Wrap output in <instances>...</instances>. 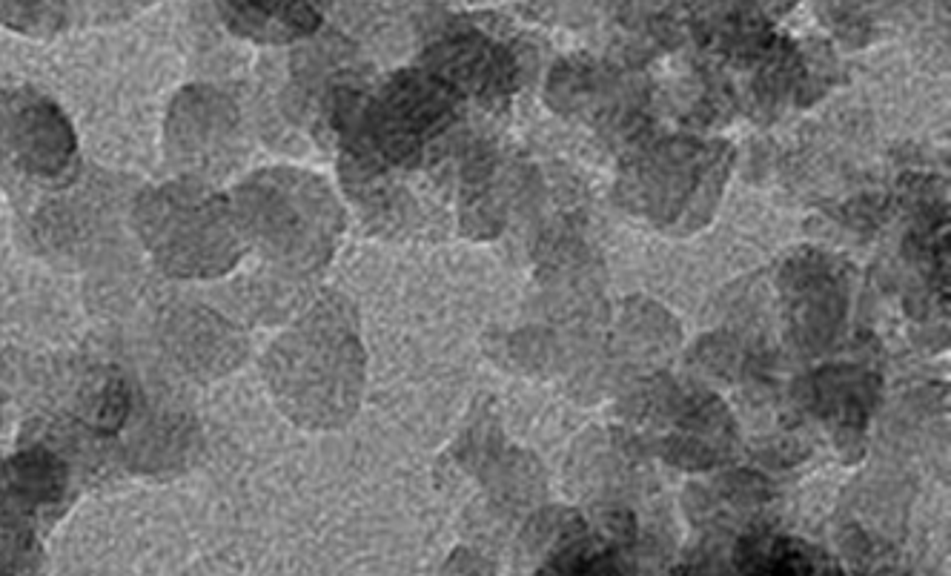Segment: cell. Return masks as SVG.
I'll return each instance as SVG.
<instances>
[{"label":"cell","mask_w":951,"mask_h":576,"mask_svg":"<svg viewBox=\"0 0 951 576\" xmlns=\"http://www.w3.org/2000/svg\"><path fill=\"white\" fill-rule=\"evenodd\" d=\"M447 118V95L439 86L427 84L422 78L407 81L402 78L393 95L387 92V101L379 109L381 121V144L387 152L402 155L413 144H419L424 135L439 129Z\"/></svg>","instance_id":"6da1fadb"},{"label":"cell","mask_w":951,"mask_h":576,"mask_svg":"<svg viewBox=\"0 0 951 576\" xmlns=\"http://www.w3.org/2000/svg\"><path fill=\"white\" fill-rule=\"evenodd\" d=\"M224 18L233 23L238 32L250 38H264V29H273L278 38L284 35H301L313 29L318 21L310 6H267V3H238L224 6Z\"/></svg>","instance_id":"7a4b0ae2"},{"label":"cell","mask_w":951,"mask_h":576,"mask_svg":"<svg viewBox=\"0 0 951 576\" xmlns=\"http://www.w3.org/2000/svg\"><path fill=\"white\" fill-rule=\"evenodd\" d=\"M127 390L121 387L118 382H109L104 387V396H101V402L95 407V422H106V430H112V427L121 425V419H124V413H127Z\"/></svg>","instance_id":"277c9868"},{"label":"cell","mask_w":951,"mask_h":576,"mask_svg":"<svg viewBox=\"0 0 951 576\" xmlns=\"http://www.w3.org/2000/svg\"><path fill=\"white\" fill-rule=\"evenodd\" d=\"M58 465L55 459L35 453V456H26L21 459V485L26 491H38V496H46L52 485H58Z\"/></svg>","instance_id":"3957f363"},{"label":"cell","mask_w":951,"mask_h":576,"mask_svg":"<svg viewBox=\"0 0 951 576\" xmlns=\"http://www.w3.org/2000/svg\"><path fill=\"white\" fill-rule=\"evenodd\" d=\"M470 52H476V55L482 58V69H485V72H479V75H482V84H490V81L496 78V72H499V69H496V64H493V55L487 52L485 46H476V43H473V46H467V43H462V46H459V69H467ZM473 69H479V64H473Z\"/></svg>","instance_id":"5b68a950"}]
</instances>
